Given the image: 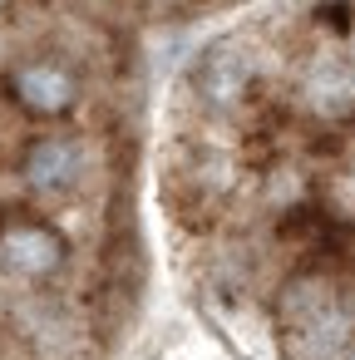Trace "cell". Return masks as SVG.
Returning a JSON list of instances; mask_svg holds the SVG:
<instances>
[{"label": "cell", "mask_w": 355, "mask_h": 360, "mask_svg": "<svg viewBox=\"0 0 355 360\" xmlns=\"http://www.w3.org/2000/svg\"><path fill=\"white\" fill-rule=\"evenodd\" d=\"M75 173H79V148L65 143V139L40 143V148L30 153V163H25V178H30V188H40V193H65V188L75 183Z\"/></svg>", "instance_id": "1"}, {"label": "cell", "mask_w": 355, "mask_h": 360, "mask_svg": "<svg viewBox=\"0 0 355 360\" xmlns=\"http://www.w3.org/2000/svg\"><path fill=\"white\" fill-rule=\"evenodd\" d=\"M15 89H20V99H25L30 109H40V114H60V109L75 99V79H70L65 70H55V65H30V70H20V75H15Z\"/></svg>", "instance_id": "2"}, {"label": "cell", "mask_w": 355, "mask_h": 360, "mask_svg": "<svg viewBox=\"0 0 355 360\" xmlns=\"http://www.w3.org/2000/svg\"><path fill=\"white\" fill-rule=\"evenodd\" d=\"M6 262H11L15 271L40 276V271H50V266L60 262V242H55L50 232H40V227H20V232L6 237Z\"/></svg>", "instance_id": "3"}, {"label": "cell", "mask_w": 355, "mask_h": 360, "mask_svg": "<svg viewBox=\"0 0 355 360\" xmlns=\"http://www.w3.org/2000/svg\"><path fill=\"white\" fill-rule=\"evenodd\" d=\"M345 360H355V350H350V355H345Z\"/></svg>", "instance_id": "4"}]
</instances>
